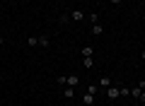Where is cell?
Wrapping results in <instances>:
<instances>
[{"instance_id":"cell-1","label":"cell","mask_w":145,"mask_h":106,"mask_svg":"<svg viewBox=\"0 0 145 106\" xmlns=\"http://www.w3.org/2000/svg\"><path fill=\"white\" fill-rule=\"evenodd\" d=\"M104 96H106V99L109 101H114V99H119V87H114V85H111V87H106V89H104Z\"/></svg>"},{"instance_id":"cell-2","label":"cell","mask_w":145,"mask_h":106,"mask_svg":"<svg viewBox=\"0 0 145 106\" xmlns=\"http://www.w3.org/2000/svg\"><path fill=\"white\" fill-rule=\"evenodd\" d=\"M70 20H72V22H82V20H87V15H85L82 10H72V12H70Z\"/></svg>"},{"instance_id":"cell-3","label":"cell","mask_w":145,"mask_h":106,"mask_svg":"<svg viewBox=\"0 0 145 106\" xmlns=\"http://www.w3.org/2000/svg\"><path fill=\"white\" fill-rule=\"evenodd\" d=\"M82 104L85 106H92L94 104V92H89V89L85 92V94H82Z\"/></svg>"},{"instance_id":"cell-4","label":"cell","mask_w":145,"mask_h":106,"mask_svg":"<svg viewBox=\"0 0 145 106\" xmlns=\"http://www.w3.org/2000/svg\"><path fill=\"white\" fill-rule=\"evenodd\" d=\"M39 46H41V48H48V46H51V36L48 34H39Z\"/></svg>"},{"instance_id":"cell-5","label":"cell","mask_w":145,"mask_h":106,"mask_svg":"<svg viewBox=\"0 0 145 106\" xmlns=\"http://www.w3.org/2000/svg\"><path fill=\"white\" fill-rule=\"evenodd\" d=\"M97 87H102V89L111 87V77H109V75H102V77H99V82H97Z\"/></svg>"},{"instance_id":"cell-6","label":"cell","mask_w":145,"mask_h":106,"mask_svg":"<svg viewBox=\"0 0 145 106\" xmlns=\"http://www.w3.org/2000/svg\"><path fill=\"white\" fill-rule=\"evenodd\" d=\"M78 85H80V77H78V75H68V87H72V89H75Z\"/></svg>"},{"instance_id":"cell-7","label":"cell","mask_w":145,"mask_h":106,"mask_svg":"<svg viewBox=\"0 0 145 106\" xmlns=\"http://www.w3.org/2000/svg\"><path fill=\"white\" fill-rule=\"evenodd\" d=\"M61 94L65 96V99H72V96H75V89H72V87H63V89H61Z\"/></svg>"},{"instance_id":"cell-8","label":"cell","mask_w":145,"mask_h":106,"mask_svg":"<svg viewBox=\"0 0 145 106\" xmlns=\"http://www.w3.org/2000/svg\"><path fill=\"white\" fill-rule=\"evenodd\" d=\"M56 85L61 87V89H63V87H68V75H58L56 77Z\"/></svg>"},{"instance_id":"cell-9","label":"cell","mask_w":145,"mask_h":106,"mask_svg":"<svg viewBox=\"0 0 145 106\" xmlns=\"http://www.w3.org/2000/svg\"><path fill=\"white\" fill-rule=\"evenodd\" d=\"M82 68H85V70L94 68V58H92V56H89V58H82Z\"/></svg>"},{"instance_id":"cell-10","label":"cell","mask_w":145,"mask_h":106,"mask_svg":"<svg viewBox=\"0 0 145 106\" xmlns=\"http://www.w3.org/2000/svg\"><path fill=\"white\" fill-rule=\"evenodd\" d=\"M92 34H94V36H99V34H104V27L99 24V22H97V24H92Z\"/></svg>"},{"instance_id":"cell-11","label":"cell","mask_w":145,"mask_h":106,"mask_svg":"<svg viewBox=\"0 0 145 106\" xmlns=\"http://www.w3.org/2000/svg\"><path fill=\"white\" fill-rule=\"evenodd\" d=\"M92 53H94V51H92V46H85V48L80 51V56H82V58H89Z\"/></svg>"},{"instance_id":"cell-12","label":"cell","mask_w":145,"mask_h":106,"mask_svg":"<svg viewBox=\"0 0 145 106\" xmlns=\"http://www.w3.org/2000/svg\"><path fill=\"white\" fill-rule=\"evenodd\" d=\"M27 46H31V48L39 46V36H29V39H27Z\"/></svg>"},{"instance_id":"cell-13","label":"cell","mask_w":145,"mask_h":106,"mask_svg":"<svg viewBox=\"0 0 145 106\" xmlns=\"http://www.w3.org/2000/svg\"><path fill=\"white\" fill-rule=\"evenodd\" d=\"M140 94H143V89H140V87H131V96H135V99H138Z\"/></svg>"},{"instance_id":"cell-14","label":"cell","mask_w":145,"mask_h":106,"mask_svg":"<svg viewBox=\"0 0 145 106\" xmlns=\"http://www.w3.org/2000/svg\"><path fill=\"white\" fill-rule=\"evenodd\" d=\"M119 94L121 96H131V87H119Z\"/></svg>"},{"instance_id":"cell-15","label":"cell","mask_w":145,"mask_h":106,"mask_svg":"<svg viewBox=\"0 0 145 106\" xmlns=\"http://www.w3.org/2000/svg\"><path fill=\"white\" fill-rule=\"evenodd\" d=\"M87 20H89V24H97V22H99V15H94V12H92V15H87Z\"/></svg>"},{"instance_id":"cell-16","label":"cell","mask_w":145,"mask_h":106,"mask_svg":"<svg viewBox=\"0 0 145 106\" xmlns=\"http://www.w3.org/2000/svg\"><path fill=\"white\" fill-rule=\"evenodd\" d=\"M111 5H116V7H119V5H123V0H111Z\"/></svg>"},{"instance_id":"cell-17","label":"cell","mask_w":145,"mask_h":106,"mask_svg":"<svg viewBox=\"0 0 145 106\" xmlns=\"http://www.w3.org/2000/svg\"><path fill=\"white\" fill-rule=\"evenodd\" d=\"M5 44H7V39H5L3 34H0V46H5Z\"/></svg>"},{"instance_id":"cell-18","label":"cell","mask_w":145,"mask_h":106,"mask_svg":"<svg viewBox=\"0 0 145 106\" xmlns=\"http://www.w3.org/2000/svg\"><path fill=\"white\" fill-rule=\"evenodd\" d=\"M138 101H140V104H145V92H143V94L138 96Z\"/></svg>"},{"instance_id":"cell-19","label":"cell","mask_w":145,"mask_h":106,"mask_svg":"<svg viewBox=\"0 0 145 106\" xmlns=\"http://www.w3.org/2000/svg\"><path fill=\"white\" fill-rule=\"evenodd\" d=\"M138 87H140V89L145 92V80H140V82H138Z\"/></svg>"},{"instance_id":"cell-20","label":"cell","mask_w":145,"mask_h":106,"mask_svg":"<svg viewBox=\"0 0 145 106\" xmlns=\"http://www.w3.org/2000/svg\"><path fill=\"white\" fill-rule=\"evenodd\" d=\"M140 58H143V60H145V51H140Z\"/></svg>"}]
</instances>
